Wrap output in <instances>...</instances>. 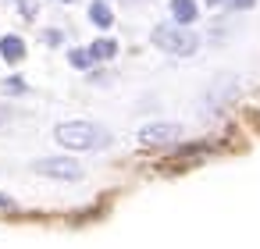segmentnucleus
Returning a JSON list of instances; mask_svg holds the SVG:
<instances>
[{
    "instance_id": "1",
    "label": "nucleus",
    "mask_w": 260,
    "mask_h": 249,
    "mask_svg": "<svg viewBox=\"0 0 260 249\" xmlns=\"http://www.w3.org/2000/svg\"><path fill=\"white\" fill-rule=\"evenodd\" d=\"M54 135H57V143L68 146V150H100V146L111 143V132L100 128V125H93V121H68V125H61Z\"/></svg>"
},
{
    "instance_id": "2",
    "label": "nucleus",
    "mask_w": 260,
    "mask_h": 249,
    "mask_svg": "<svg viewBox=\"0 0 260 249\" xmlns=\"http://www.w3.org/2000/svg\"><path fill=\"white\" fill-rule=\"evenodd\" d=\"M164 54H178V57H189L196 47H200V40L189 32V29H182L178 22L175 25H160V29H153V36H150Z\"/></svg>"
},
{
    "instance_id": "3",
    "label": "nucleus",
    "mask_w": 260,
    "mask_h": 249,
    "mask_svg": "<svg viewBox=\"0 0 260 249\" xmlns=\"http://www.w3.org/2000/svg\"><path fill=\"white\" fill-rule=\"evenodd\" d=\"M36 171L50 174V178H68V182L82 178V167L75 160H68V157H43V160H36Z\"/></svg>"
},
{
    "instance_id": "4",
    "label": "nucleus",
    "mask_w": 260,
    "mask_h": 249,
    "mask_svg": "<svg viewBox=\"0 0 260 249\" xmlns=\"http://www.w3.org/2000/svg\"><path fill=\"white\" fill-rule=\"evenodd\" d=\"M178 135H182V132H178V125H168V121L139 128V143H146V146H164V143H175Z\"/></svg>"
},
{
    "instance_id": "5",
    "label": "nucleus",
    "mask_w": 260,
    "mask_h": 249,
    "mask_svg": "<svg viewBox=\"0 0 260 249\" xmlns=\"http://www.w3.org/2000/svg\"><path fill=\"white\" fill-rule=\"evenodd\" d=\"M0 57H4L8 64H18L25 57V43L18 36H4V40H0Z\"/></svg>"
},
{
    "instance_id": "6",
    "label": "nucleus",
    "mask_w": 260,
    "mask_h": 249,
    "mask_svg": "<svg viewBox=\"0 0 260 249\" xmlns=\"http://www.w3.org/2000/svg\"><path fill=\"white\" fill-rule=\"evenodd\" d=\"M171 15L178 25H189L196 18V0H171Z\"/></svg>"
},
{
    "instance_id": "7",
    "label": "nucleus",
    "mask_w": 260,
    "mask_h": 249,
    "mask_svg": "<svg viewBox=\"0 0 260 249\" xmlns=\"http://www.w3.org/2000/svg\"><path fill=\"white\" fill-rule=\"evenodd\" d=\"M118 54V43L114 40H96L93 47H89V61H107V57H114Z\"/></svg>"
},
{
    "instance_id": "8",
    "label": "nucleus",
    "mask_w": 260,
    "mask_h": 249,
    "mask_svg": "<svg viewBox=\"0 0 260 249\" xmlns=\"http://www.w3.org/2000/svg\"><path fill=\"white\" fill-rule=\"evenodd\" d=\"M89 18H93V22H96V25H100V29H107V25H111V22H114V15H111V8H107V4H104V0H96V4H93V8H89Z\"/></svg>"
},
{
    "instance_id": "9",
    "label": "nucleus",
    "mask_w": 260,
    "mask_h": 249,
    "mask_svg": "<svg viewBox=\"0 0 260 249\" xmlns=\"http://www.w3.org/2000/svg\"><path fill=\"white\" fill-rule=\"evenodd\" d=\"M72 64L75 68H89L93 61H89V50H72Z\"/></svg>"
},
{
    "instance_id": "10",
    "label": "nucleus",
    "mask_w": 260,
    "mask_h": 249,
    "mask_svg": "<svg viewBox=\"0 0 260 249\" xmlns=\"http://www.w3.org/2000/svg\"><path fill=\"white\" fill-rule=\"evenodd\" d=\"M0 210H15V199H11V196H4V192H0Z\"/></svg>"
},
{
    "instance_id": "11",
    "label": "nucleus",
    "mask_w": 260,
    "mask_h": 249,
    "mask_svg": "<svg viewBox=\"0 0 260 249\" xmlns=\"http://www.w3.org/2000/svg\"><path fill=\"white\" fill-rule=\"evenodd\" d=\"M207 4H214V0H207Z\"/></svg>"
}]
</instances>
